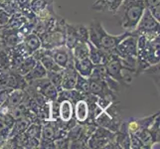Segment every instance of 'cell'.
Masks as SVG:
<instances>
[{
    "label": "cell",
    "instance_id": "obj_31",
    "mask_svg": "<svg viewBox=\"0 0 160 149\" xmlns=\"http://www.w3.org/2000/svg\"><path fill=\"white\" fill-rule=\"evenodd\" d=\"M129 140H130V148H133V149H142L143 148L141 141L135 134H129Z\"/></svg>",
    "mask_w": 160,
    "mask_h": 149
},
{
    "label": "cell",
    "instance_id": "obj_15",
    "mask_svg": "<svg viewBox=\"0 0 160 149\" xmlns=\"http://www.w3.org/2000/svg\"><path fill=\"white\" fill-rule=\"evenodd\" d=\"M74 67L78 74L85 78H90L92 71L93 68V64L90 58H85L82 60H74Z\"/></svg>",
    "mask_w": 160,
    "mask_h": 149
},
{
    "label": "cell",
    "instance_id": "obj_7",
    "mask_svg": "<svg viewBox=\"0 0 160 149\" xmlns=\"http://www.w3.org/2000/svg\"><path fill=\"white\" fill-rule=\"evenodd\" d=\"M37 92H39L44 97H46L48 101H57L58 90L56 89L52 82L48 80V78H43L36 81H33L30 85Z\"/></svg>",
    "mask_w": 160,
    "mask_h": 149
},
{
    "label": "cell",
    "instance_id": "obj_27",
    "mask_svg": "<svg viewBox=\"0 0 160 149\" xmlns=\"http://www.w3.org/2000/svg\"><path fill=\"white\" fill-rule=\"evenodd\" d=\"M107 75L108 74H107L106 66H104L103 64H98V65H93V68H92V74L90 76V78L103 80V78Z\"/></svg>",
    "mask_w": 160,
    "mask_h": 149
},
{
    "label": "cell",
    "instance_id": "obj_24",
    "mask_svg": "<svg viewBox=\"0 0 160 149\" xmlns=\"http://www.w3.org/2000/svg\"><path fill=\"white\" fill-rule=\"evenodd\" d=\"M41 127L42 124L38 123L36 121H32V122L29 124V126L27 127V129L25 130L24 134L29 136V137H33V138L39 139L41 138Z\"/></svg>",
    "mask_w": 160,
    "mask_h": 149
},
{
    "label": "cell",
    "instance_id": "obj_33",
    "mask_svg": "<svg viewBox=\"0 0 160 149\" xmlns=\"http://www.w3.org/2000/svg\"><path fill=\"white\" fill-rule=\"evenodd\" d=\"M9 21V14H7L5 11H0V27L1 26H7Z\"/></svg>",
    "mask_w": 160,
    "mask_h": 149
},
{
    "label": "cell",
    "instance_id": "obj_2",
    "mask_svg": "<svg viewBox=\"0 0 160 149\" xmlns=\"http://www.w3.org/2000/svg\"><path fill=\"white\" fill-rule=\"evenodd\" d=\"M144 10L145 6L143 0H123L117 11L119 15L121 27L126 31H133Z\"/></svg>",
    "mask_w": 160,
    "mask_h": 149
},
{
    "label": "cell",
    "instance_id": "obj_16",
    "mask_svg": "<svg viewBox=\"0 0 160 149\" xmlns=\"http://www.w3.org/2000/svg\"><path fill=\"white\" fill-rule=\"evenodd\" d=\"M74 117V103L64 99L59 102V118L66 122Z\"/></svg>",
    "mask_w": 160,
    "mask_h": 149
},
{
    "label": "cell",
    "instance_id": "obj_28",
    "mask_svg": "<svg viewBox=\"0 0 160 149\" xmlns=\"http://www.w3.org/2000/svg\"><path fill=\"white\" fill-rule=\"evenodd\" d=\"M75 89L82 93H89V78H85L79 75Z\"/></svg>",
    "mask_w": 160,
    "mask_h": 149
},
{
    "label": "cell",
    "instance_id": "obj_12",
    "mask_svg": "<svg viewBox=\"0 0 160 149\" xmlns=\"http://www.w3.org/2000/svg\"><path fill=\"white\" fill-rule=\"evenodd\" d=\"M78 72L76 71L74 65H69L68 67L63 69L62 77V90H72L75 89L77 80H78Z\"/></svg>",
    "mask_w": 160,
    "mask_h": 149
},
{
    "label": "cell",
    "instance_id": "obj_26",
    "mask_svg": "<svg viewBox=\"0 0 160 149\" xmlns=\"http://www.w3.org/2000/svg\"><path fill=\"white\" fill-rule=\"evenodd\" d=\"M27 112H28V108H27L26 104L23 102L10 109V115L13 117L14 120L26 117Z\"/></svg>",
    "mask_w": 160,
    "mask_h": 149
},
{
    "label": "cell",
    "instance_id": "obj_23",
    "mask_svg": "<svg viewBox=\"0 0 160 149\" xmlns=\"http://www.w3.org/2000/svg\"><path fill=\"white\" fill-rule=\"evenodd\" d=\"M135 135L138 137L139 140L141 141L143 148H152V146L154 144H156L151 133L149 132V130H148V128L140 130L138 133L135 134Z\"/></svg>",
    "mask_w": 160,
    "mask_h": 149
},
{
    "label": "cell",
    "instance_id": "obj_6",
    "mask_svg": "<svg viewBox=\"0 0 160 149\" xmlns=\"http://www.w3.org/2000/svg\"><path fill=\"white\" fill-rule=\"evenodd\" d=\"M114 138V132L110 131L107 128L97 126L95 131L89 137L87 141L88 148L98 149V148H104L108 143H109Z\"/></svg>",
    "mask_w": 160,
    "mask_h": 149
},
{
    "label": "cell",
    "instance_id": "obj_32",
    "mask_svg": "<svg viewBox=\"0 0 160 149\" xmlns=\"http://www.w3.org/2000/svg\"><path fill=\"white\" fill-rule=\"evenodd\" d=\"M143 3H144L145 8L148 10L160 7V0H143Z\"/></svg>",
    "mask_w": 160,
    "mask_h": 149
},
{
    "label": "cell",
    "instance_id": "obj_11",
    "mask_svg": "<svg viewBox=\"0 0 160 149\" xmlns=\"http://www.w3.org/2000/svg\"><path fill=\"white\" fill-rule=\"evenodd\" d=\"M122 2L123 0H97L92 4V8L98 12H109L115 14Z\"/></svg>",
    "mask_w": 160,
    "mask_h": 149
},
{
    "label": "cell",
    "instance_id": "obj_10",
    "mask_svg": "<svg viewBox=\"0 0 160 149\" xmlns=\"http://www.w3.org/2000/svg\"><path fill=\"white\" fill-rule=\"evenodd\" d=\"M89 93L97 97H106L114 92L108 89L103 80L89 78Z\"/></svg>",
    "mask_w": 160,
    "mask_h": 149
},
{
    "label": "cell",
    "instance_id": "obj_5",
    "mask_svg": "<svg viewBox=\"0 0 160 149\" xmlns=\"http://www.w3.org/2000/svg\"><path fill=\"white\" fill-rule=\"evenodd\" d=\"M137 36L131 31L129 35L124 37L119 42L118 45L115 47L112 52V54L118 55V57L122 59H132L136 58L137 55Z\"/></svg>",
    "mask_w": 160,
    "mask_h": 149
},
{
    "label": "cell",
    "instance_id": "obj_8",
    "mask_svg": "<svg viewBox=\"0 0 160 149\" xmlns=\"http://www.w3.org/2000/svg\"><path fill=\"white\" fill-rule=\"evenodd\" d=\"M49 54L54 59L56 64L62 69H65L69 65H74V57L72 50L65 45H61L49 50Z\"/></svg>",
    "mask_w": 160,
    "mask_h": 149
},
{
    "label": "cell",
    "instance_id": "obj_21",
    "mask_svg": "<svg viewBox=\"0 0 160 149\" xmlns=\"http://www.w3.org/2000/svg\"><path fill=\"white\" fill-rule=\"evenodd\" d=\"M90 53V46L89 41L88 42H80L72 49V54H73L74 60H82L89 57Z\"/></svg>",
    "mask_w": 160,
    "mask_h": 149
},
{
    "label": "cell",
    "instance_id": "obj_34",
    "mask_svg": "<svg viewBox=\"0 0 160 149\" xmlns=\"http://www.w3.org/2000/svg\"><path fill=\"white\" fill-rule=\"evenodd\" d=\"M0 11H2V10H1V8H0Z\"/></svg>",
    "mask_w": 160,
    "mask_h": 149
},
{
    "label": "cell",
    "instance_id": "obj_3",
    "mask_svg": "<svg viewBox=\"0 0 160 149\" xmlns=\"http://www.w3.org/2000/svg\"><path fill=\"white\" fill-rule=\"evenodd\" d=\"M160 29V23L153 17L149 10L146 9L143 12L141 18L137 24L136 28L132 31L137 36L139 35H145L149 39H153L157 36H159V30Z\"/></svg>",
    "mask_w": 160,
    "mask_h": 149
},
{
    "label": "cell",
    "instance_id": "obj_13",
    "mask_svg": "<svg viewBox=\"0 0 160 149\" xmlns=\"http://www.w3.org/2000/svg\"><path fill=\"white\" fill-rule=\"evenodd\" d=\"M74 117L78 123H86L89 117V104L85 98L79 99L74 103Z\"/></svg>",
    "mask_w": 160,
    "mask_h": 149
},
{
    "label": "cell",
    "instance_id": "obj_4",
    "mask_svg": "<svg viewBox=\"0 0 160 149\" xmlns=\"http://www.w3.org/2000/svg\"><path fill=\"white\" fill-rule=\"evenodd\" d=\"M89 41L88 27L82 24H68L65 25V46L73 49L80 42Z\"/></svg>",
    "mask_w": 160,
    "mask_h": 149
},
{
    "label": "cell",
    "instance_id": "obj_17",
    "mask_svg": "<svg viewBox=\"0 0 160 149\" xmlns=\"http://www.w3.org/2000/svg\"><path fill=\"white\" fill-rule=\"evenodd\" d=\"M46 77H47L46 69L43 67V65L39 62V61H37L35 66L33 67V69L29 72L28 74L24 76V79L27 82V84L30 85L33 81L46 78Z\"/></svg>",
    "mask_w": 160,
    "mask_h": 149
},
{
    "label": "cell",
    "instance_id": "obj_1",
    "mask_svg": "<svg viewBox=\"0 0 160 149\" xmlns=\"http://www.w3.org/2000/svg\"><path fill=\"white\" fill-rule=\"evenodd\" d=\"M89 32V42L92 43L93 46L102 50L106 52H112L117 47L119 42L124 37L129 35L131 31H126L120 35H110L104 30L102 23L98 21H92L88 27Z\"/></svg>",
    "mask_w": 160,
    "mask_h": 149
},
{
    "label": "cell",
    "instance_id": "obj_30",
    "mask_svg": "<svg viewBox=\"0 0 160 149\" xmlns=\"http://www.w3.org/2000/svg\"><path fill=\"white\" fill-rule=\"evenodd\" d=\"M54 147L55 148H60V149H66L69 148L70 146V140L68 136H62V137H57L53 140Z\"/></svg>",
    "mask_w": 160,
    "mask_h": 149
},
{
    "label": "cell",
    "instance_id": "obj_19",
    "mask_svg": "<svg viewBox=\"0 0 160 149\" xmlns=\"http://www.w3.org/2000/svg\"><path fill=\"white\" fill-rule=\"evenodd\" d=\"M24 97H25V92L24 90L21 89H13L9 92V95L6 98L5 102L7 103V106L12 108L14 107H16L17 104H19L20 102H22L24 101Z\"/></svg>",
    "mask_w": 160,
    "mask_h": 149
},
{
    "label": "cell",
    "instance_id": "obj_25",
    "mask_svg": "<svg viewBox=\"0 0 160 149\" xmlns=\"http://www.w3.org/2000/svg\"><path fill=\"white\" fill-rule=\"evenodd\" d=\"M62 77H63V70L56 71V72H49V73H47L48 80L56 87L58 92L62 90Z\"/></svg>",
    "mask_w": 160,
    "mask_h": 149
},
{
    "label": "cell",
    "instance_id": "obj_20",
    "mask_svg": "<svg viewBox=\"0 0 160 149\" xmlns=\"http://www.w3.org/2000/svg\"><path fill=\"white\" fill-rule=\"evenodd\" d=\"M23 42L26 45V47L28 48L31 55L35 51H37L38 49L41 48V39H40V37L34 32H31V33H29L28 35H26L23 38Z\"/></svg>",
    "mask_w": 160,
    "mask_h": 149
},
{
    "label": "cell",
    "instance_id": "obj_14",
    "mask_svg": "<svg viewBox=\"0 0 160 149\" xmlns=\"http://www.w3.org/2000/svg\"><path fill=\"white\" fill-rule=\"evenodd\" d=\"M89 46H90L89 58L93 65H98V64L104 65L110 59V57H112V53L102 51V50L95 47L90 42H89Z\"/></svg>",
    "mask_w": 160,
    "mask_h": 149
},
{
    "label": "cell",
    "instance_id": "obj_9",
    "mask_svg": "<svg viewBox=\"0 0 160 149\" xmlns=\"http://www.w3.org/2000/svg\"><path fill=\"white\" fill-rule=\"evenodd\" d=\"M95 124L97 126L107 128L110 131H118L120 126V117H114V115L109 114L106 110L102 112L95 118Z\"/></svg>",
    "mask_w": 160,
    "mask_h": 149
},
{
    "label": "cell",
    "instance_id": "obj_18",
    "mask_svg": "<svg viewBox=\"0 0 160 149\" xmlns=\"http://www.w3.org/2000/svg\"><path fill=\"white\" fill-rule=\"evenodd\" d=\"M31 122L32 121L28 117H24L14 120V123L10 129V133L8 137H15L17 135L24 133L25 130L27 129V127H28Z\"/></svg>",
    "mask_w": 160,
    "mask_h": 149
},
{
    "label": "cell",
    "instance_id": "obj_29",
    "mask_svg": "<svg viewBox=\"0 0 160 149\" xmlns=\"http://www.w3.org/2000/svg\"><path fill=\"white\" fill-rule=\"evenodd\" d=\"M159 117L160 115H158V117H156V118L154 119V121L151 123V125L148 127V130H149V132L151 133L152 137L154 141H155V143L157 144H159V132H160V129H159Z\"/></svg>",
    "mask_w": 160,
    "mask_h": 149
},
{
    "label": "cell",
    "instance_id": "obj_22",
    "mask_svg": "<svg viewBox=\"0 0 160 149\" xmlns=\"http://www.w3.org/2000/svg\"><path fill=\"white\" fill-rule=\"evenodd\" d=\"M37 62V60L32 56V55H30V56H27L23 59V61H22V63L19 65V67L14 70V72H16L17 74H19L20 76H25L29 73V72L33 69V67L35 66Z\"/></svg>",
    "mask_w": 160,
    "mask_h": 149
}]
</instances>
